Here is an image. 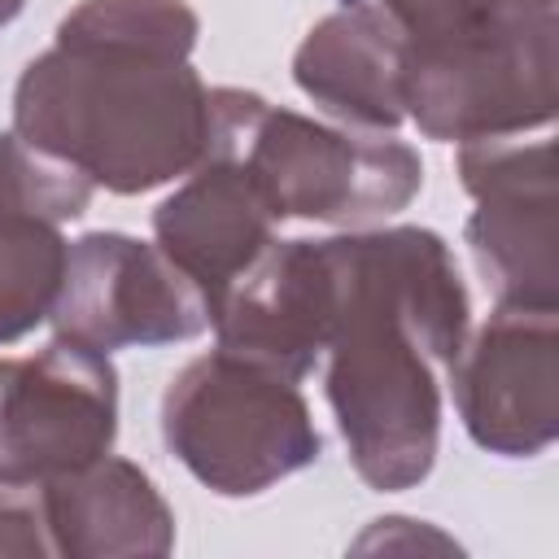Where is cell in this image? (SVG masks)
Listing matches in <instances>:
<instances>
[{"mask_svg":"<svg viewBox=\"0 0 559 559\" xmlns=\"http://www.w3.org/2000/svg\"><path fill=\"white\" fill-rule=\"evenodd\" d=\"M39 489L52 555L66 559H135L170 555L175 511L144 467L100 454L79 472L52 476Z\"/></svg>","mask_w":559,"mask_h":559,"instance_id":"5bb4252c","label":"cell"},{"mask_svg":"<svg viewBox=\"0 0 559 559\" xmlns=\"http://www.w3.org/2000/svg\"><path fill=\"white\" fill-rule=\"evenodd\" d=\"M188 0H79L13 87V131L92 188L140 197L210 148V87Z\"/></svg>","mask_w":559,"mask_h":559,"instance_id":"7a4b0ae2","label":"cell"},{"mask_svg":"<svg viewBox=\"0 0 559 559\" xmlns=\"http://www.w3.org/2000/svg\"><path fill=\"white\" fill-rule=\"evenodd\" d=\"M0 555L52 559L48 520L39 507V489H0Z\"/></svg>","mask_w":559,"mask_h":559,"instance_id":"9a60e30c","label":"cell"},{"mask_svg":"<svg viewBox=\"0 0 559 559\" xmlns=\"http://www.w3.org/2000/svg\"><path fill=\"white\" fill-rule=\"evenodd\" d=\"M218 349L306 380L332 332V266L323 240H271L210 306Z\"/></svg>","mask_w":559,"mask_h":559,"instance_id":"8fae6325","label":"cell"},{"mask_svg":"<svg viewBox=\"0 0 559 559\" xmlns=\"http://www.w3.org/2000/svg\"><path fill=\"white\" fill-rule=\"evenodd\" d=\"M48 323L96 354L192 341L210 328L205 293L157 249L127 231L70 240V262Z\"/></svg>","mask_w":559,"mask_h":559,"instance_id":"ba28073f","label":"cell"},{"mask_svg":"<svg viewBox=\"0 0 559 559\" xmlns=\"http://www.w3.org/2000/svg\"><path fill=\"white\" fill-rule=\"evenodd\" d=\"M118 441V371L109 354L57 336L0 358V489L79 472Z\"/></svg>","mask_w":559,"mask_h":559,"instance_id":"8992f818","label":"cell"},{"mask_svg":"<svg viewBox=\"0 0 559 559\" xmlns=\"http://www.w3.org/2000/svg\"><path fill=\"white\" fill-rule=\"evenodd\" d=\"M293 83L336 122L397 131L406 122L402 35L376 0H341L293 52Z\"/></svg>","mask_w":559,"mask_h":559,"instance_id":"4fadbf2b","label":"cell"},{"mask_svg":"<svg viewBox=\"0 0 559 559\" xmlns=\"http://www.w3.org/2000/svg\"><path fill=\"white\" fill-rule=\"evenodd\" d=\"M376 546H406V550H424V546H437V550H450L454 542L441 537L437 528H428L424 520H406V515H389V520H376L358 542L354 550H376Z\"/></svg>","mask_w":559,"mask_h":559,"instance_id":"2e32d148","label":"cell"},{"mask_svg":"<svg viewBox=\"0 0 559 559\" xmlns=\"http://www.w3.org/2000/svg\"><path fill=\"white\" fill-rule=\"evenodd\" d=\"M459 183L472 197L467 245L498 306L559 310V197L550 140L459 144Z\"/></svg>","mask_w":559,"mask_h":559,"instance_id":"52a82bcc","label":"cell"},{"mask_svg":"<svg viewBox=\"0 0 559 559\" xmlns=\"http://www.w3.org/2000/svg\"><path fill=\"white\" fill-rule=\"evenodd\" d=\"M402 35L406 118L441 144L555 118L559 0H376Z\"/></svg>","mask_w":559,"mask_h":559,"instance_id":"3957f363","label":"cell"},{"mask_svg":"<svg viewBox=\"0 0 559 559\" xmlns=\"http://www.w3.org/2000/svg\"><path fill=\"white\" fill-rule=\"evenodd\" d=\"M275 223L258 183L231 157L205 153L153 210V240L214 306L275 240Z\"/></svg>","mask_w":559,"mask_h":559,"instance_id":"7c38bea8","label":"cell"},{"mask_svg":"<svg viewBox=\"0 0 559 559\" xmlns=\"http://www.w3.org/2000/svg\"><path fill=\"white\" fill-rule=\"evenodd\" d=\"M22 9H26V0H0V26H9Z\"/></svg>","mask_w":559,"mask_h":559,"instance_id":"e0dca14e","label":"cell"},{"mask_svg":"<svg viewBox=\"0 0 559 559\" xmlns=\"http://www.w3.org/2000/svg\"><path fill=\"white\" fill-rule=\"evenodd\" d=\"M92 183L17 131L0 135V345L35 332L61 293L74 223L92 205Z\"/></svg>","mask_w":559,"mask_h":559,"instance_id":"30bf717a","label":"cell"},{"mask_svg":"<svg viewBox=\"0 0 559 559\" xmlns=\"http://www.w3.org/2000/svg\"><path fill=\"white\" fill-rule=\"evenodd\" d=\"M231 157L271 214L310 223H371L406 210L424 183L419 153L384 131L323 127L245 87H210V148Z\"/></svg>","mask_w":559,"mask_h":559,"instance_id":"277c9868","label":"cell"},{"mask_svg":"<svg viewBox=\"0 0 559 559\" xmlns=\"http://www.w3.org/2000/svg\"><path fill=\"white\" fill-rule=\"evenodd\" d=\"M162 441L223 498L266 493L323 454L297 380L231 349H210L170 376L162 393Z\"/></svg>","mask_w":559,"mask_h":559,"instance_id":"5b68a950","label":"cell"},{"mask_svg":"<svg viewBox=\"0 0 559 559\" xmlns=\"http://www.w3.org/2000/svg\"><path fill=\"white\" fill-rule=\"evenodd\" d=\"M450 371L467 437L502 459H537L559 437V310L498 306L463 336Z\"/></svg>","mask_w":559,"mask_h":559,"instance_id":"9c48e42d","label":"cell"},{"mask_svg":"<svg viewBox=\"0 0 559 559\" xmlns=\"http://www.w3.org/2000/svg\"><path fill=\"white\" fill-rule=\"evenodd\" d=\"M332 266L328 406L354 472L380 489H415L441 445V380L472 297L450 245L428 227H358L323 236Z\"/></svg>","mask_w":559,"mask_h":559,"instance_id":"6da1fadb","label":"cell"}]
</instances>
